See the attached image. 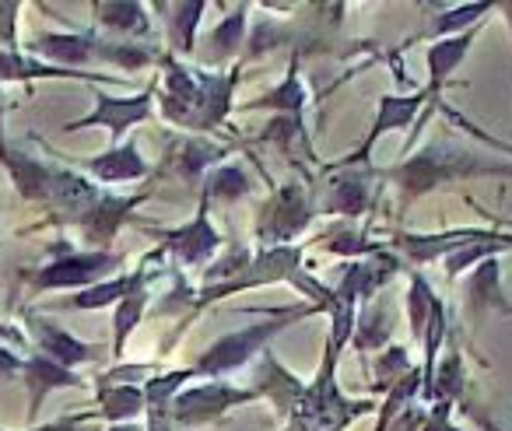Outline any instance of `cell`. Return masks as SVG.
<instances>
[{"mask_svg":"<svg viewBox=\"0 0 512 431\" xmlns=\"http://www.w3.org/2000/svg\"><path fill=\"white\" fill-rule=\"evenodd\" d=\"M25 323H29V333H32V344H36V351L43 354V358L57 361V365L71 368V372H74V365H85V361L99 358V347L78 340L74 333H67L64 326L53 323V319L25 316Z\"/></svg>","mask_w":512,"mask_h":431,"instance_id":"ba28073f","label":"cell"},{"mask_svg":"<svg viewBox=\"0 0 512 431\" xmlns=\"http://www.w3.org/2000/svg\"><path fill=\"white\" fill-rule=\"evenodd\" d=\"M148 263H151V256L134 270V274H120V277H113V281H99V284H92V288H81L78 295H71L64 305L67 309H106V305H120L127 295H134V291L144 288Z\"/></svg>","mask_w":512,"mask_h":431,"instance_id":"44dd1931","label":"cell"},{"mask_svg":"<svg viewBox=\"0 0 512 431\" xmlns=\"http://www.w3.org/2000/svg\"><path fill=\"white\" fill-rule=\"evenodd\" d=\"M95 46L99 39L88 32H43V36L29 39V50L43 57V64L53 60V64H64L67 71H81L85 64H92Z\"/></svg>","mask_w":512,"mask_h":431,"instance_id":"9a60e30c","label":"cell"},{"mask_svg":"<svg viewBox=\"0 0 512 431\" xmlns=\"http://www.w3.org/2000/svg\"><path fill=\"white\" fill-rule=\"evenodd\" d=\"M393 186L400 190V204H414L418 197H425L428 190L453 179H470V176H512L509 162H495V158H481L477 151L467 148H449V144H428L425 151L404 158L400 165L383 172Z\"/></svg>","mask_w":512,"mask_h":431,"instance_id":"7a4b0ae2","label":"cell"},{"mask_svg":"<svg viewBox=\"0 0 512 431\" xmlns=\"http://www.w3.org/2000/svg\"><path fill=\"white\" fill-rule=\"evenodd\" d=\"M85 169L92 172L99 183L106 186H116V183H134V179L148 176V162L141 158V151H137L134 141L127 144H113L109 151H102V155L88 158Z\"/></svg>","mask_w":512,"mask_h":431,"instance_id":"d6986e66","label":"cell"},{"mask_svg":"<svg viewBox=\"0 0 512 431\" xmlns=\"http://www.w3.org/2000/svg\"><path fill=\"white\" fill-rule=\"evenodd\" d=\"M327 253H337V256H369L372 246L362 239L358 232H334L327 242H323Z\"/></svg>","mask_w":512,"mask_h":431,"instance_id":"d590c367","label":"cell"},{"mask_svg":"<svg viewBox=\"0 0 512 431\" xmlns=\"http://www.w3.org/2000/svg\"><path fill=\"white\" fill-rule=\"evenodd\" d=\"M302 393H306V386L295 379V372H288L271 351H264V372H260V382H256V396H267L281 414H295Z\"/></svg>","mask_w":512,"mask_h":431,"instance_id":"603a6c76","label":"cell"},{"mask_svg":"<svg viewBox=\"0 0 512 431\" xmlns=\"http://www.w3.org/2000/svg\"><path fill=\"white\" fill-rule=\"evenodd\" d=\"M95 414H78V417H60V421L53 424H39V428L32 431H88V421H92Z\"/></svg>","mask_w":512,"mask_h":431,"instance_id":"ab89813d","label":"cell"},{"mask_svg":"<svg viewBox=\"0 0 512 431\" xmlns=\"http://www.w3.org/2000/svg\"><path fill=\"white\" fill-rule=\"evenodd\" d=\"M488 11H495V4H488V0H474V4L449 8V11H442V15L432 22V32H435V36H442V39L460 36V32H470V25H474L477 18L488 15Z\"/></svg>","mask_w":512,"mask_h":431,"instance_id":"836d02e7","label":"cell"},{"mask_svg":"<svg viewBox=\"0 0 512 431\" xmlns=\"http://www.w3.org/2000/svg\"><path fill=\"white\" fill-rule=\"evenodd\" d=\"M411 372V358H407V347H386L376 358V389L379 393H390L404 375Z\"/></svg>","mask_w":512,"mask_h":431,"instance_id":"e575fe53","label":"cell"},{"mask_svg":"<svg viewBox=\"0 0 512 431\" xmlns=\"http://www.w3.org/2000/svg\"><path fill=\"white\" fill-rule=\"evenodd\" d=\"M123 263V256L109 253H95V249H85V253H60L53 256L50 263L29 274V284L36 291H60V288H92V284L106 281L116 267Z\"/></svg>","mask_w":512,"mask_h":431,"instance_id":"277c9868","label":"cell"},{"mask_svg":"<svg viewBox=\"0 0 512 431\" xmlns=\"http://www.w3.org/2000/svg\"><path fill=\"white\" fill-rule=\"evenodd\" d=\"M92 11L95 22L113 32V36H123V43H137L151 29L144 4H134V0H102V4H92Z\"/></svg>","mask_w":512,"mask_h":431,"instance_id":"7402d4cb","label":"cell"},{"mask_svg":"<svg viewBox=\"0 0 512 431\" xmlns=\"http://www.w3.org/2000/svg\"><path fill=\"white\" fill-rule=\"evenodd\" d=\"M453 407L456 403H449V400H435L432 410L425 414V424H421L418 431H463L453 424Z\"/></svg>","mask_w":512,"mask_h":431,"instance_id":"8d00e7d4","label":"cell"},{"mask_svg":"<svg viewBox=\"0 0 512 431\" xmlns=\"http://www.w3.org/2000/svg\"><path fill=\"white\" fill-rule=\"evenodd\" d=\"M256 400V389H235L228 382H207V386H193L172 400L169 414L172 424H183V428H197V424L218 421L225 410L239 407V403Z\"/></svg>","mask_w":512,"mask_h":431,"instance_id":"5b68a950","label":"cell"},{"mask_svg":"<svg viewBox=\"0 0 512 431\" xmlns=\"http://www.w3.org/2000/svg\"><path fill=\"white\" fill-rule=\"evenodd\" d=\"M313 312H320L316 305H306V309H295V312H281L278 319H264V323H253L246 326V330H235L228 333V337L214 340L211 347H207L204 354H200V361L193 368H197V375H228L235 372V368H242L249 358H256V354H264L267 347H271V340L278 337L285 326L299 323V319L313 316Z\"/></svg>","mask_w":512,"mask_h":431,"instance_id":"3957f363","label":"cell"},{"mask_svg":"<svg viewBox=\"0 0 512 431\" xmlns=\"http://www.w3.org/2000/svg\"><path fill=\"white\" fill-rule=\"evenodd\" d=\"M253 193V179L242 165H221L207 176L204 186V204H235V200H246Z\"/></svg>","mask_w":512,"mask_h":431,"instance_id":"f1b7e54d","label":"cell"},{"mask_svg":"<svg viewBox=\"0 0 512 431\" xmlns=\"http://www.w3.org/2000/svg\"><path fill=\"white\" fill-rule=\"evenodd\" d=\"M369 200H372L369 176H362V172H344V176H337L334 183H330V193H327V200H323L320 211L358 218V214H365Z\"/></svg>","mask_w":512,"mask_h":431,"instance_id":"d4e9b609","label":"cell"},{"mask_svg":"<svg viewBox=\"0 0 512 431\" xmlns=\"http://www.w3.org/2000/svg\"><path fill=\"white\" fill-rule=\"evenodd\" d=\"M151 106H155V88L141 95H106V92H95V109L81 120L67 123L64 134H78V130H92V127H106L113 134V141H120L130 127L144 123L151 116Z\"/></svg>","mask_w":512,"mask_h":431,"instance_id":"8992f818","label":"cell"},{"mask_svg":"<svg viewBox=\"0 0 512 431\" xmlns=\"http://www.w3.org/2000/svg\"><path fill=\"white\" fill-rule=\"evenodd\" d=\"M0 165L8 169L15 190L22 193L32 204H50V179H53V165L32 158L29 151H15L8 148V141L0 144Z\"/></svg>","mask_w":512,"mask_h":431,"instance_id":"5bb4252c","label":"cell"},{"mask_svg":"<svg viewBox=\"0 0 512 431\" xmlns=\"http://www.w3.org/2000/svg\"><path fill=\"white\" fill-rule=\"evenodd\" d=\"M306 102H309V92H306V85H302L299 67L292 64V71L285 74V81H281L278 88H271L264 99L246 102L242 109H274V113H281V116H302Z\"/></svg>","mask_w":512,"mask_h":431,"instance_id":"83f0119b","label":"cell"},{"mask_svg":"<svg viewBox=\"0 0 512 431\" xmlns=\"http://www.w3.org/2000/svg\"><path fill=\"white\" fill-rule=\"evenodd\" d=\"M428 99L432 95L428 92H411V95H379V109H376V120H372V130L369 137L362 141V148H358V155L351 158H341V169L344 165H351L355 158H365L369 155V148L379 141V137L393 134V130H407L411 123H418V113H425Z\"/></svg>","mask_w":512,"mask_h":431,"instance_id":"9c48e42d","label":"cell"},{"mask_svg":"<svg viewBox=\"0 0 512 431\" xmlns=\"http://www.w3.org/2000/svg\"><path fill=\"white\" fill-rule=\"evenodd\" d=\"M165 67V88L158 92L162 113L176 127L190 130H211L232 113V92L239 74H211V71H190L186 64H176L172 57L162 60Z\"/></svg>","mask_w":512,"mask_h":431,"instance_id":"6da1fadb","label":"cell"},{"mask_svg":"<svg viewBox=\"0 0 512 431\" xmlns=\"http://www.w3.org/2000/svg\"><path fill=\"white\" fill-rule=\"evenodd\" d=\"M0 144H4V102H0Z\"/></svg>","mask_w":512,"mask_h":431,"instance_id":"f6af8a7d","label":"cell"},{"mask_svg":"<svg viewBox=\"0 0 512 431\" xmlns=\"http://www.w3.org/2000/svg\"><path fill=\"white\" fill-rule=\"evenodd\" d=\"M18 8L22 4H0V50H15V22H18Z\"/></svg>","mask_w":512,"mask_h":431,"instance_id":"74e56055","label":"cell"},{"mask_svg":"<svg viewBox=\"0 0 512 431\" xmlns=\"http://www.w3.org/2000/svg\"><path fill=\"white\" fill-rule=\"evenodd\" d=\"M393 333V319L386 312V302H365L355 316V333H351V344L355 351H376L390 340Z\"/></svg>","mask_w":512,"mask_h":431,"instance_id":"484cf974","label":"cell"},{"mask_svg":"<svg viewBox=\"0 0 512 431\" xmlns=\"http://www.w3.org/2000/svg\"><path fill=\"white\" fill-rule=\"evenodd\" d=\"M221 246V235L214 232V225L207 221V204L200 200V211L193 221H186L176 232H165V249L176 256V263L183 267H200L207 263Z\"/></svg>","mask_w":512,"mask_h":431,"instance_id":"8fae6325","label":"cell"},{"mask_svg":"<svg viewBox=\"0 0 512 431\" xmlns=\"http://www.w3.org/2000/svg\"><path fill=\"white\" fill-rule=\"evenodd\" d=\"M313 221V204L299 183H288L274 193L267 214L260 218V242H288Z\"/></svg>","mask_w":512,"mask_h":431,"instance_id":"52a82bcc","label":"cell"},{"mask_svg":"<svg viewBox=\"0 0 512 431\" xmlns=\"http://www.w3.org/2000/svg\"><path fill=\"white\" fill-rule=\"evenodd\" d=\"M495 8H498V15L509 22V32H512V0H505V4H495Z\"/></svg>","mask_w":512,"mask_h":431,"instance_id":"7bdbcfd3","label":"cell"},{"mask_svg":"<svg viewBox=\"0 0 512 431\" xmlns=\"http://www.w3.org/2000/svg\"><path fill=\"white\" fill-rule=\"evenodd\" d=\"M137 414H144V393L130 382H116V386L99 389V417L113 424H130Z\"/></svg>","mask_w":512,"mask_h":431,"instance_id":"f546056e","label":"cell"},{"mask_svg":"<svg viewBox=\"0 0 512 431\" xmlns=\"http://www.w3.org/2000/svg\"><path fill=\"white\" fill-rule=\"evenodd\" d=\"M463 305H467L474 323L495 316V312H512L509 298H505V291H502V270H498V260H484L481 267L467 277V284H463Z\"/></svg>","mask_w":512,"mask_h":431,"instance_id":"4fadbf2b","label":"cell"},{"mask_svg":"<svg viewBox=\"0 0 512 431\" xmlns=\"http://www.w3.org/2000/svg\"><path fill=\"white\" fill-rule=\"evenodd\" d=\"M144 197H127V200H120V197H102L99 204L92 207V211L85 214V218L78 221L81 225V232H85V242L95 249V253H102V246H109L113 242V235L120 232V225H123V218L130 214V207H137Z\"/></svg>","mask_w":512,"mask_h":431,"instance_id":"ffe728a7","label":"cell"},{"mask_svg":"<svg viewBox=\"0 0 512 431\" xmlns=\"http://www.w3.org/2000/svg\"><path fill=\"white\" fill-rule=\"evenodd\" d=\"M22 372V358L8 347H0V379H11V375Z\"/></svg>","mask_w":512,"mask_h":431,"instance_id":"60d3db41","label":"cell"},{"mask_svg":"<svg viewBox=\"0 0 512 431\" xmlns=\"http://www.w3.org/2000/svg\"><path fill=\"white\" fill-rule=\"evenodd\" d=\"M246 11L249 8H235L228 18H221L214 25V32L207 36L204 50H200V64L207 67H218V64H228V60L239 53V46L246 43Z\"/></svg>","mask_w":512,"mask_h":431,"instance_id":"cb8c5ba5","label":"cell"},{"mask_svg":"<svg viewBox=\"0 0 512 431\" xmlns=\"http://www.w3.org/2000/svg\"><path fill=\"white\" fill-rule=\"evenodd\" d=\"M102 200L99 186L92 179L78 176V172H67L53 165V179H50V207H57L60 214H67L71 221H81L95 204Z\"/></svg>","mask_w":512,"mask_h":431,"instance_id":"e0dca14e","label":"cell"},{"mask_svg":"<svg viewBox=\"0 0 512 431\" xmlns=\"http://www.w3.org/2000/svg\"><path fill=\"white\" fill-rule=\"evenodd\" d=\"M446 116H449V120H453L460 130H467L470 137H477V141H481L484 148H498V151H505V155H512V144H505V141H498V137H488V134H484V130L470 127V120H463L460 113H453V109H446Z\"/></svg>","mask_w":512,"mask_h":431,"instance_id":"f35d334b","label":"cell"},{"mask_svg":"<svg viewBox=\"0 0 512 431\" xmlns=\"http://www.w3.org/2000/svg\"><path fill=\"white\" fill-rule=\"evenodd\" d=\"M477 39V29L470 32H460V36H449V39H439V43L428 46L425 53V64H428V88L425 92L432 95V99H439L442 88H446V81L456 74V67L467 60L470 46H474Z\"/></svg>","mask_w":512,"mask_h":431,"instance_id":"ac0fdd59","label":"cell"},{"mask_svg":"<svg viewBox=\"0 0 512 431\" xmlns=\"http://www.w3.org/2000/svg\"><path fill=\"white\" fill-rule=\"evenodd\" d=\"M109 431H144V428H141V424L130 421V424H113V428H109Z\"/></svg>","mask_w":512,"mask_h":431,"instance_id":"ee69618b","label":"cell"},{"mask_svg":"<svg viewBox=\"0 0 512 431\" xmlns=\"http://www.w3.org/2000/svg\"><path fill=\"white\" fill-rule=\"evenodd\" d=\"M0 340H11V344H25V337L15 330V326H8V323H0Z\"/></svg>","mask_w":512,"mask_h":431,"instance_id":"b9f144b4","label":"cell"},{"mask_svg":"<svg viewBox=\"0 0 512 431\" xmlns=\"http://www.w3.org/2000/svg\"><path fill=\"white\" fill-rule=\"evenodd\" d=\"M22 382L25 389H29V421H36L39 417V407H43V400L53 393V389H78L85 386V379L81 375H74L71 368L57 365V361L43 358V354H32V358H22Z\"/></svg>","mask_w":512,"mask_h":431,"instance_id":"7c38bea8","label":"cell"},{"mask_svg":"<svg viewBox=\"0 0 512 431\" xmlns=\"http://www.w3.org/2000/svg\"><path fill=\"white\" fill-rule=\"evenodd\" d=\"M50 78H74V81H99V85H123V78L113 74H92V71H67L43 60L22 57L18 50H0V85L4 81H50Z\"/></svg>","mask_w":512,"mask_h":431,"instance_id":"2e32d148","label":"cell"},{"mask_svg":"<svg viewBox=\"0 0 512 431\" xmlns=\"http://www.w3.org/2000/svg\"><path fill=\"white\" fill-rule=\"evenodd\" d=\"M197 375V368H176V372H165V375H151L144 382V410H169L172 400L183 393L186 382Z\"/></svg>","mask_w":512,"mask_h":431,"instance_id":"1f68e13d","label":"cell"},{"mask_svg":"<svg viewBox=\"0 0 512 431\" xmlns=\"http://www.w3.org/2000/svg\"><path fill=\"white\" fill-rule=\"evenodd\" d=\"M204 11H207L204 0H190V4H172V8L165 11L172 50L183 53V57H193V53H197V25H200V18H204Z\"/></svg>","mask_w":512,"mask_h":431,"instance_id":"4316f807","label":"cell"},{"mask_svg":"<svg viewBox=\"0 0 512 431\" xmlns=\"http://www.w3.org/2000/svg\"><path fill=\"white\" fill-rule=\"evenodd\" d=\"M488 232L491 228H449V232H435V235L397 232L393 235V249H400L411 263H435V260H446L456 249L470 246V242L484 239Z\"/></svg>","mask_w":512,"mask_h":431,"instance_id":"30bf717a","label":"cell"},{"mask_svg":"<svg viewBox=\"0 0 512 431\" xmlns=\"http://www.w3.org/2000/svg\"><path fill=\"white\" fill-rule=\"evenodd\" d=\"M439 302L442 298L432 291V284H428L421 274H411V288H407V319H411L414 340H421V333H425V326H428V316H432V309Z\"/></svg>","mask_w":512,"mask_h":431,"instance_id":"d6a6232c","label":"cell"},{"mask_svg":"<svg viewBox=\"0 0 512 431\" xmlns=\"http://www.w3.org/2000/svg\"><path fill=\"white\" fill-rule=\"evenodd\" d=\"M148 302H151V291L141 288V291H134V295H127L120 305H116V312H113V358H123L130 333L137 330V323H141Z\"/></svg>","mask_w":512,"mask_h":431,"instance_id":"4dcf8cb0","label":"cell"}]
</instances>
